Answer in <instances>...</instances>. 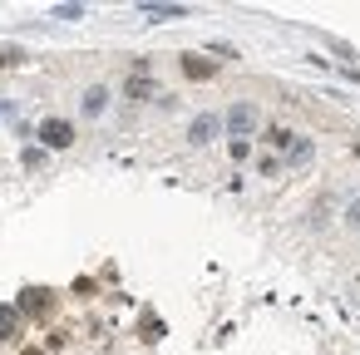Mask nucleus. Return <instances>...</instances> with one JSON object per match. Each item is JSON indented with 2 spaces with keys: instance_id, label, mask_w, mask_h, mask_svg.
<instances>
[{
  "instance_id": "obj_1",
  "label": "nucleus",
  "mask_w": 360,
  "mask_h": 355,
  "mask_svg": "<svg viewBox=\"0 0 360 355\" xmlns=\"http://www.w3.org/2000/svg\"><path fill=\"white\" fill-rule=\"evenodd\" d=\"M178 70H183V79H193V84H207V79H217V60H207L202 50H188V55H178Z\"/></svg>"
},
{
  "instance_id": "obj_2",
  "label": "nucleus",
  "mask_w": 360,
  "mask_h": 355,
  "mask_svg": "<svg viewBox=\"0 0 360 355\" xmlns=\"http://www.w3.org/2000/svg\"><path fill=\"white\" fill-rule=\"evenodd\" d=\"M227 129H232V138H252V134L262 129V114H257V104L237 99V104L227 109Z\"/></svg>"
},
{
  "instance_id": "obj_3",
  "label": "nucleus",
  "mask_w": 360,
  "mask_h": 355,
  "mask_svg": "<svg viewBox=\"0 0 360 355\" xmlns=\"http://www.w3.org/2000/svg\"><path fill=\"white\" fill-rule=\"evenodd\" d=\"M40 143L45 148H70L75 143V124L70 119H40Z\"/></svg>"
},
{
  "instance_id": "obj_4",
  "label": "nucleus",
  "mask_w": 360,
  "mask_h": 355,
  "mask_svg": "<svg viewBox=\"0 0 360 355\" xmlns=\"http://www.w3.org/2000/svg\"><path fill=\"white\" fill-rule=\"evenodd\" d=\"M55 311V291L50 286H25L20 291V316H50Z\"/></svg>"
},
{
  "instance_id": "obj_5",
  "label": "nucleus",
  "mask_w": 360,
  "mask_h": 355,
  "mask_svg": "<svg viewBox=\"0 0 360 355\" xmlns=\"http://www.w3.org/2000/svg\"><path fill=\"white\" fill-rule=\"evenodd\" d=\"M217 129H222V124H217V114H198V119L188 124V143H198V148H207V143L217 138Z\"/></svg>"
},
{
  "instance_id": "obj_6",
  "label": "nucleus",
  "mask_w": 360,
  "mask_h": 355,
  "mask_svg": "<svg viewBox=\"0 0 360 355\" xmlns=\"http://www.w3.org/2000/svg\"><path fill=\"white\" fill-rule=\"evenodd\" d=\"M124 99H143V104H148V99H168V94H163L148 75H134V79H124Z\"/></svg>"
},
{
  "instance_id": "obj_7",
  "label": "nucleus",
  "mask_w": 360,
  "mask_h": 355,
  "mask_svg": "<svg viewBox=\"0 0 360 355\" xmlns=\"http://www.w3.org/2000/svg\"><path fill=\"white\" fill-rule=\"evenodd\" d=\"M0 340H20V306H0Z\"/></svg>"
},
{
  "instance_id": "obj_8",
  "label": "nucleus",
  "mask_w": 360,
  "mask_h": 355,
  "mask_svg": "<svg viewBox=\"0 0 360 355\" xmlns=\"http://www.w3.org/2000/svg\"><path fill=\"white\" fill-rule=\"evenodd\" d=\"M262 138H266L271 148H281V153L296 143V134H291V129H281V124H266V129H262Z\"/></svg>"
},
{
  "instance_id": "obj_9",
  "label": "nucleus",
  "mask_w": 360,
  "mask_h": 355,
  "mask_svg": "<svg viewBox=\"0 0 360 355\" xmlns=\"http://www.w3.org/2000/svg\"><path fill=\"white\" fill-rule=\"evenodd\" d=\"M104 104H109V89H104V84L84 89V114H89V119H94V114H104Z\"/></svg>"
},
{
  "instance_id": "obj_10",
  "label": "nucleus",
  "mask_w": 360,
  "mask_h": 355,
  "mask_svg": "<svg viewBox=\"0 0 360 355\" xmlns=\"http://www.w3.org/2000/svg\"><path fill=\"white\" fill-rule=\"evenodd\" d=\"M143 15H148V20H183L188 6H143Z\"/></svg>"
},
{
  "instance_id": "obj_11",
  "label": "nucleus",
  "mask_w": 360,
  "mask_h": 355,
  "mask_svg": "<svg viewBox=\"0 0 360 355\" xmlns=\"http://www.w3.org/2000/svg\"><path fill=\"white\" fill-rule=\"evenodd\" d=\"M311 153H316V148H311V138H296V143H291V148L281 153V163H306Z\"/></svg>"
},
{
  "instance_id": "obj_12",
  "label": "nucleus",
  "mask_w": 360,
  "mask_h": 355,
  "mask_svg": "<svg viewBox=\"0 0 360 355\" xmlns=\"http://www.w3.org/2000/svg\"><path fill=\"white\" fill-rule=\"evenodd\" d=\"M139 330H143V340H158V335H163V325H158V316H153V311H143Z\"/></svg>"
},
{
  "instance_id": "obj_13",
  "label": "nucleus",
  "mask_w": 360,
  "mask_h": 355,
  "mask_svg": "<svg viewBox=\"0 0 360 355\" xmlns=\"http://www.w3.org/2000/svg\"><path fill=\"white\" fill-rule=\"evenodd\" d=\"M20 60H25V55H20L15 45H0V70H11V65H20Z\"/></svg>"
},
{
  "instance_id": "obj_14",
  "label": "nucleus",
  "mask_w": 360,
  "mask_h": 355,
  "mask_svg": "<svg viewBox=\"0 0 360 355\" xmlns=\"http://www.w3.org/2000/svg\"><path fill=\"white\" fill-rule=\"evenodd\" d=\"M84 6H55V20H79Z\"/></svg>"
},
{
  "instance_id": "obj_15",
  "label": "nucleus",
  "mask_w": 360,
  "mask_h": 355,
  "mask_svg": "<svg viewBox=\"0 0 360 355\" xmlns=\"http://www.w3.org/2000/svg\"><path fill=\"white\" fill-rule=\"evenodd\" d=\"M94 291H99L94 276H79V281H75V296H94Z\"/></svg>"
},
{
  "instance_id": "obj_16",
  "label": "nucleus",
  "mask_w": 360,
  "mask_h": 355,
  "mask_svg": "<svg viewBox=\"0 0 360 355\" xmlns=\"http://www.w3.org/2000/svg\"><path fill=\"white\" fill-rule=\"evenodd\" d=\"M345 222H350V227H355V232H360V198H355V202H350V207H345Z\"/></svg>"
}]
</instances>
